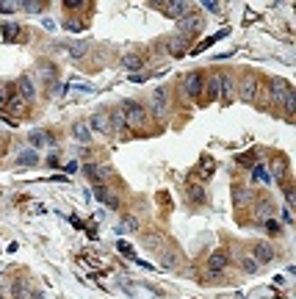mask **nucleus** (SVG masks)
<instances>
[{
    "mask_svg": "<svg viewBox=\"0 0 296 299\" xmlns=\"http://www.w3.org/2000/svg\"><path fill=\"white\" fill-rule=\"evenodd\" d=\"M166 47H169L172 56H186V50H188V39H186V36H180V34H175L169 42H166Z\"/></svg>",
    "mask_w": 296,
    "mask_h": 299,
    "instance_id": "obj_15",
    "label": "nucleus"
},
{
    "mask_svg": "<svg viewBox=\"0 0 296 299\" xmlns=\"http://www.w3.org/2000/svg\"><path fill=\"white\" fill-rule=\"evenodd\" d=\"M150 105H153V117L155 120H163V117H166V105H169L166 89H155V92L150 94Z\"/></svg>",
    "mask_w": 296,
    "mask_h": 299,
    "instance_id": "obj_3",
    "label": "nucleus"
},
{
    "mask_svg": "<svg viewBox=\"0 0 296 299\" xmlns=\"http://www.w3.org/2000/svg\"><path fill=\"white\" fill-rule=\"evenodd\" d=\"M17 36H20V25H17V22H9V25H3V39L14 42Z\"/></svg>",
    "mask_w": 296,
    "mask_h": 299,
    "instance_id": "obj_31",
    "label": "nucleus"
},
{
    "mask_svg": "<svg viewBox=\"0 0 296 299\" xmlns=\"http://www.w3.org/2000/svg\"><path fill=\"white\" fill-rule=\"evenodd\" d=\"M0 299H6V294H3V288H0Z\"/></svg>",
    "mask_w": 296,
    "mask_h": 299,
    "instance_id": "obj_50",
    "label": "nucleus"
},
{
    "mask_svg": "<svg viewBox=\"0 0 296 299\" xmlns=\"http://www.w3.org/2000/svg\"><path fill=\"white\" fill-rule=\"evenodd\" d=\"M266 233H271V236H279V233H282V227H279V222L277 219H266Z\"/></svg>",
    "mask_w": 296,
    "mask_h": 299,
    "instance_id": "obj_34",
    "label": "nucleus"
},
{
    "mask_svg": "<svg viewBox=\"0 0 296 299\" xmlns=\"http://www.w3.org/2000/svg\"><path fill=\"white\" fill-rule=\"evenodd\" d=\"M199 6H202L205 11H211V14H219V11H221V3H219V0H202Z\"/></svg>",
    "mask_w": 296,
    "mask_h": 299,
    "instance_id": "obj_33",
    "label": "nucleus"
},
{
    "mask_svg": "<svg viewBox=\"0 0 296 299\" xmlns=\"http://www.w3.org/2000/svg\"><path fill=\"white\" fill-rule=\"evenodd\" d=\"M208 94H211V97H216V94H219V78H213L211 83H208Z\"/></svg>",
    "mask_w": 296,
    "mask_h": 299,
    "instance_id": "obj_44",
    "label": "nucleus"
},
{
    "mask_svg": "<svg viewBox=\"0 0 296 299\" xmlns=\"http://www.w3.org/2000/svg\"><path fill=\"white\" fill-rule=\"evenodd\" d=\"M238 266H241V272H246V274L260 272V263L252 258V252H241V255H238Z\"/></svg>",
    "mask_w": 296,
    "mask_h": 299,
    "instance_id": "obj_14",
    "label": "nucleus"
},
{
    "mask_svg": "<svg viewBox=\"0 0 296 299\" xmlns=\"http://www.w3.org/2000/svg\"><path fill=\"white\" fill-rule=\"evenodd\" d=\"M213 169H216V163H213L211 158H205V161L199 163V175H213Z\"/></svg>",
    "mask_w": 296,
    "mask_h": 299,
    "instance_id": "obj_37",
    "label": "nucleus"
},
{
    "mask_svg": "<svg viewBox=\"0 0 296 299\" xmlns=\"http://www.w3.org/2000/svg\"><path fill=\"white\" fill-rule=\"evenodd\" d=\"M178 263H180L178 249H163L161 258H158V266H161L163 272H172V269H178Z\"/></svg>",
    "mask_w": 296,
    "mask_h": 299,
    "instance_id": "obj_12",
    "label": "nucleus"
},
{
    "mask_svg": "<svg viewBox=\"0 0 296 299\" xmlns=\"http://www.w3.org/2000/svg\"><path fill=\"white\" fill-rule=\"evenodd\" d=\"M227 266H230V255L224 252V249H216V252H211V258H208V272L219 274V272H224Z\"/></svg>",
    "mask_w": 296,
    "mask_h": 299,
    "instance_id": "obj_8",
    "label": "nucleus"
},
{
    "mask_svg": "<svg viewBox=\"0 0 296 299\" xmlns=\"http://www.w3.org/2000/svg\"><path fill=\"white\" fill-rule=\"evenodd\" d=\"M219 94L227 100V97H233V80H230L227 75H219Z\"/></svg>",
    "mask_w": 296,
    "mask_h": 299,
    "instance_id": "obj_27",
    "label": "nucleus"
},
{
    "mask_svg": "<svg viewBox=\"0 0 296 299\" xmlns=\"http://www.w3.org/2000/svg\"><path fill=\"white\" fill-rule=\"evenodd\" d=\"M67 50H69V56H72V59H83L89 47H86V44H72V47H67Z\"/></svg>",
    "mask_w": 296,
    "mask_h": 299,
    "instance_id": "obj_35",
    "label": "nucleus"
},
{
    "mask_svg": "<svg viewBox=\"0 0 296 299\" xmlns=\"http://www.w3.org/2000/svg\"><path fill=\"white\" fill-rule=\"evenodd\" d=\"M61 6H67V9H80V6H89L86 0H64Z\"/></svg>",
    "mask_w": 296,
    "mask_h": 299,
    "instance_id": "obj_42",
    "label": "nucleus"
},
{
    "mask_svg": "<svg viewBox=\"0 0 296 299\" xmlns=\"http://www.w3.org/2000/svg\"><path fill=\"white\" fill-rule=\"evenodd\" d=\"M282 188H285V208L291 211V208L296 205V191H294V183H282Z\"/></svg>",
    "mask_w": 296,
    "mask_h": 299,
    "instance_id": "obj_30",
    "label": "nucleus"
},
{
    "mask_svg": "<svg viewBox=\"0 0 296 299\" xmlns=\"http://www.w3.org/2000/svg\"><path fill=\"white\" fill-rule=\"evenodd\" d=\"M288 89H291V86H288L285 80H279V78L271 83V97H274V103H282V97H285Z\"/></svg>",
    "mask_w": 296,
    "mask_h": 299,
    "instance_id": "obj_21",
    "label": "nucleus"
},
{
    "mask_svg": "<svg viewBox=\"0 0 296 299\" xmlns=\"http://www.w3.org/2000/svg\"><path fill=\"white\" fill-rule=\"evenodd\" d=\"M17 9V3H0V14H11Z\"/></svg>",
    "mask_w": 296,
    "mask_h": 299,
    "instance_id": "obj_45",
    "label": "nucleus"
},
{
    "mask_svg": "<svg viewBox=\"0 0 296 299\" xmlns=\"http://www.w3.org/2000/svg\"><path fill=\"white\" fill-rule=\"evenodd\" d=\"M282 219H285V224H294V216H291V211L285 208V214H282Z\"/></svg>",
    "mask_w": 296,
    "mask_h": 299,
    "instance_id": "obj_48",
    "label": "nucleus"
},
{
    "mask_svg": "<svg viewBox=\"0 0 296 299\" xmlns=\"http://www.w3.org/2000/svg\"><path fill=\"white\" fill-rule=\"evenodd\" d=\"M241 97H244V100H255V97H257V78L255 75H244L241 78Z\"/></svg>",
    "mask_w": 296,
    "mask_h": 299,
    "instance_id": "obj_11",
    "label": "nucleus"
},
{
    "mask_svg": "<svg viewBox=\"0 0 296 299\" xmlns=\"http://www.w3.org/2000/svg\"><path fill=\"white\" fill-rule=\"evenodd\" d=\"M252 258L257 263H271V260L277 258V252H274V247H271L269 241H257L252 247Z\"/></svg>",
    "mask_w": 296,
    "mask_h": 299,
    "instance_id": "obj_5",
    "label": "nucleus"
},
{
    "mask_svg": "<svg viewBox=\"0 0 296 299\" xmlns=\"http://www.w3.org/2000/svg\"><path fill=\"white\" fill-rule=\"evenodd\" d=\"M39 69H42V75L44 78H56V67H50V64H47V61H42V64H39Z\"/></svg>",
    "mask_w": 296,
    "mask_h": 299,
    "instance_id": "obj_41",
    "label": "nucleus"
},
{
    "mask_svg": "<svg viewBox=\"0 0 296 299\" xmlns=\"http://www.w3.org/2000/svg\"><path fill=\"white\" fill-rule=\"evenodd\" d=\"M119 111L125 117V125L130 130H141L147 125V108L141 103H136V100H122L119 103Z\"/></svg>",
    "mask_w": 296,
    "mask_h": 299,
    "instance_id": "obj_1",
    "label": "nucleus"
},
{
    "mask_svg": "<svg viewBox=\"0 0 296 299\" xmlns=\"http://www.w3.org/2000/svg\"><path fill=\"white\" fill-rule=\"evenodd\" d=\"M44 6L47 3H42V0H22V3H17V9H25L28 14H42Z\"/></svg>",
    "mask_w": 296,
    "mask_h": 299,
    "instance_id": "obj_20",
    "label": "nucleus"
},
{
    "mask_svg": "<svg viewBox=\"0 0 296 299\" xmlns=\"http://www.w3.org/2000/svg\"><path fill=\"white\" fill-rule=\"evenodd\" d=\"M111 128H114V130H119V133H122V130H127L125 117H122V111H119V108H117L114 114H111Z\"/></svg>",
    "mask_w": 296,
    "mask_h": 299,
    "instance_id": "obj_28",
    "label": "nucleus"
},
{
    "mask_svg": "<svg viewBox=\"0 0 296 299\" xmlns=\"http://www.w3.org/2000/svg\"><path fill=\"white\" fill-rule=\"evenodd\" d=\"M233 197H236V205L238 208H244L249 199H252V188H246V186H236L233 188Z\"/></svg>",
    "mask_w": 296,
    "mask_h": 299,
    "instance_id": "obj_19",
    "label": "nucleus"
},
{
    "mask_svg": "<svg viewBox=\"0 0 296 299\" xmlns=\"http://www.w3.org/2000/svg\"><path fill=\"white\" fill-rule=\"evenodd\" d=\"M257 214L269 219V214H271V199H269V197H263V199H260V205H257Z\"/></svg>",
    "mask_w": 296,
    "mask_h": 299,
    "instance_id": "obj_36",
    "label": "nucleus"
},
{
    "mask_svg": "<svg viewBox=\"0 0 296 299\" xmlns=\"http://www.w3.org/2000/svg\"><path fill=\"white\" fill-rule=\"evenodd\" d=\"M141 64H144V59L138 53H127L125 59H122V67L125 69H141Z\"/></svg>",
    "mask_w": 296,
    "mask_h": 299,
    "instance_id": "obj_24",
    "label": "nucleus"
},
{
    "mask_svg": "<svg viewBox=\"0 0 296 299\" xmlns=\"http://www.w3.org/2000/svg\"><path fill=\"white\" fill-rule=\"evenodd\" d=\"M67 31H72V34H78V31H80V22H75V20H69V22H67Z\"/></svg>",
    "mask_w": 296,
    "mask_h": 299,
    "instance_id": "obj_46",
    "label": "nucleus"
},
{
    "mask_svg": "<svg viewBox=\"0 0 296 299\" xmlns=\"http://www.w3.org/2000/svg\"><path fill=\"white\" fill-rule=\"evenodd\" d=\"M191 199H194L197 205H202V202H205V191L199 186H194V188H191Z\"/></svg>",
    "mask_w": 296,
    "mask_h": 299,
    "instance_id": "obj_38",
    "label": "nucleus"
},
{
    "mask_svg": "<svg viewBox=\"0 0 296 299\" xmlns=\"http://www.w3.org/2000/svg\"><path fill=\"white\" fill-rule=\"evenodd\" d=\"M17 92H20V97H22V100H25V103H28V100H34V94H36V86L31 83V78H28V75H22V78H20V80H17Z\"/></svg>",
    "mask_w": 296,
    "mask_h": 299,
    "instance_id": "obj_16",
    "label": "nucleus"
},
{
    "mask_svg": "<svg viewBox=\"0 0 296 299\" xmlns=\"http://www.w3.org/2000/svg\"><path fill=\"white\" fill-rule=\"evenodd\" d=\"M86 175L92 180H97L100 186H105V180L114 178V169H111V166H97V163H92V166H86Z\"/></svg>",
    "mask_w": 296,
    "mask_h": 299,
    "instance_id": "obj_10",
    "label": "nucleus"
},
{
    "mask_svg": "<svg viewBox=\"0 0 296 299\" xmlns=\"http://www.w3.org/2000/svg\"><path fill=\"white\" fill-rule=\"evenodd\" d=\"M94 197H97V202H102L105 208H119V194L117 191H111L108 186H94Z\"/></svg>",
    "mask_w": 296,
    "mask_h": 299,
    "instance_id": "obj_6",
    "label": "nucleus"
},
{
    "mask_svg": "<svg viewBox=\"0 0 296 299\" xmlns=\"http://www.w3.org/2000/svg\"><path fill=\"white\" fill-rule=\"evenodd\" d=\"M72 136H75L80 144H89V141H92V130H89L86 122H75V125H72Z\"/></svg>",
    "mask_w": 296,
    "mask_h": 299,
    "instance_id": "obj_17",
    "label": "nucleus"
},
{
    "mask_svg": "<svg viewBox=\"0 0 296 299\" xmlns=\"http://www.w3.org/2000/svg\"><path fill=\"white\" fill-rule=\"evenodd\" d=\"M31 299H44V297H42V294H39V291H36V294H34V297H31Z\"/></svg>",
    "mask_w": 296,
    "mask_h": 299,
    "instance_id": "obj_49",
    "label": "nucleus"
},
{
    "mask_svg": "<svg viewBox=\"0 0 296 299\" xmlns=\"http://www.w3.org/2000/svg\"><path fill=\"white\" fill-rule=\"evenodd\" d=\"M282 105H285V114H294L296 111V94H294V89H288V92H285Z\"/></svg>",
    "mask_w": 296,
    "mask_h": 299,
    "instance_id": "obj_29",
    "label": "nucleus"
},
{
    "mask_svg": "<svg viewBox=\"0 0 296 299\" xmlns=\"http://www.w3.org/2000/svg\"><path fill=\"white\" fill-rule=\"evenodd\" d=\"M9 111H14V114H25V108H28V103L20 97V94H9Z\"/></svg>",
    "mask_w": 296,
    "mask_h": 299,
    "instance_id": "obj_22",
    "label": "nucleus"
},
{
    "mask_svg": "<svg viewBox=\"0 0 296 299\" xmlns=\"http://www.w3.org/2000/svg\"><path fill=\"white\" fill-rule=\"evenodd\" d=\"M136 227H138V219H136V216H127L125 222H122V224H117L114 230H117V236H125V233H133Z\"/></svg>",
    "mask_w": 296,
    "mask_h": 299,
    "instance_id": "obj_23",
    "label": "nucleus"
},
{
    "mask_svg": "<svg viewBox=\"0 0 296 299\" xmlns=\"http://www.w3.org/2000/svg\"><path fill=\"white\" fill-rule=\"evenodd\" d=\"M9 103V94H6V89H0V105Z\"/></svg>",
    "mask_w": 296,
    "mask_h": 299,
    "instance_id": "obj_47",
    "label": "nucleus"
},
{
    "mask_svg": "<svg viewBox=\"0 0 296 299\" xmlns=\"http://www.w3.org/2000/svg\"><path fill=\"white\" fill-rule=\"evenodd\" d=\"M238 163H241V166H255V155H252V153L238 155Z\"/></svg>",
    "mask_w": 296,
    "mask_h": 299,
    "instance_id": "obj_39",
    "label": "nucleus"
},
{
    "mask_svg": "<svg viewBox=\"0 0 296 299\" xmlns=\"http://www.w3.org/2000/svg\"><path fill=\"white\" fill-rule=\"evenodd\" d=\"M197 31H202V20L197 17V14H186V17L180 20V36L188 39V34H197Z\"/></svg>",
    "mask_w": 296,
    "mask_h": 299,
    "instance_id": "obj_9",
    "label": "nucleus"
},
{
    "mask_svg": "<svg viewBox=\"0 0 296 299\" xmlns=\"http://www.w3.org/2000/svg\"><path fill=\"white\" fill-rule=\"evenodd\" d=\"M36 161H39L36 150H25V153H20V155H17V163H20V166H34Z\"/></svg>",
    "mask_w": 296,
    "mask_h": 299,
    "instance_id": "obj_26",
    "label": "nucleus"
},
{
    "mask_svg": "<svg viewBox=\"0 0 296 299\" xmlns=\"http://www.w3.org/2000/svg\"><path fill=\"white\" fill-rule=\"evenodd\" d=\"M89 128H94L97 133H102V136H111V133H114V128H111L108 111H94L92 117H89Z\"/></svg>",
    "mask_w": 296,
    "mask_h": 299,
    "instance_id": "obj_4",
    "label": "nucleus"
},
{
    "mask_svg": "<svg viewBox=\"0 0 296 299\" xmlns=\"http://www.w3.org/2000/svg\"><path fill=\"white\" fill-rule=\"evenodd\" d=\"M252 180L255 183H263V186L271 183V175H269V169H266V163H255L252 166Z\"/></svg>",
    "mask_w": 296,
    "mask_h": 299,
    "instance_id": "obj_18",
    "label": "nucleus"
},
{
    "mask_svg": "<svg viewBox=\"0 0 296 299\" xmlns=\"http://www.w3.org/2000/svg\"><path fill=\"white\" fill-rule=\"evenodd\" d=\"M47 141H50V136H47L44 130H34V133H31V144L34 147H44Z\"/></svg>",
    "mask_w": 296,
    "mask_h": 299,
    "instance_id": "obj_32",
    "label": "nucleus"
},
{
    "mask_svg": "<svg viewBox=\"0 0 296 299\" xmlns=\"http://www.w3.org/2000/svg\"><path fill=\"white\" fill-rule=\"evenodd\" d=\"M150 6H155V9H163V14L172 20H183L186 14H191V3H186V0H169V3H150Z\"/></svg>",
    "mask_w": 296,
    "mask_h": 299,
    "instance_id": "obj_2",
    "label": "nucleus"
},
{
    "mask_svg": "<svg viewBox=\"0 0 296 299\" xmlns=\"http://www.w3.org/2000/svg\"><path fill=\"white\" fill-rule=\"evenodd\" d=\"M11 297L14 299H28L31 297V282H28V277H17V280L11 282Z\"/></svg>",
    "mask_w": 296,
    "mask_h": 299,
    "instance_id": "obj_13",
    "label": "nucleus"
},
{
    "mask_svg": "<svg viewBox=\"0 0 296 299\" xmlns=\"http://www.w3.org/2000/svg\"><path fill=\"white\" fill-rule=\"evenodd\" d=\"M269 175H274V180H285V175H288V163L285 161H274L271 163V172ZM271 180V183H274Z\"/></svg>",
    "mask_w": 296,
    "mask_h": 299,
    "instance_id": "obj_25",
    "label": "nucleus"
},
{
    "mask_svg": "<svg viewBox=\"0 0 296 299\" xmlns=\"http://www.w3.org/2000/svg\"><path fill=\"white\" fill-rule=\"evenodd\" d=\"M183 89H186L188 97H199V94H202V89H205V78H202V72H191V75L183 80Z\"/></svg>",
    "mask_w": 296,
    "mask_h": 299,
    "instance_id": "obj_7",
    "label": "nucleus"
},
{
    "mask_svg": "<svg viewBox=\"0 0 296 299\" xmlns=\"http://www.w3.org/2000/svg\"><path fill=\"white\" fill-rule=\"evenodd\" d=\"M72 89H80V92H94L92 83H83V80H72Z\"/></svg>",
    "mask_w": 296,
    "mask_h": 299,
    "instance_id": "obj_43",
    "label": "nucleus"
},
{
    "mask_svg": "<svg viewBox=\"0 0 296 299\" xmlns=\"http://www.w3.org/2000/svg\"><path fill=\"white\" fill-rule=\"evenodd\" d=\"M119 252H122L125 258H136L133 247H130V244H125V241H119Z\"/></svg>",
    "mask_w": 296,
    "mask_h": 299,
    "instance_id": "obj_40",
    "label": "nucleus"
}]
</instances>
